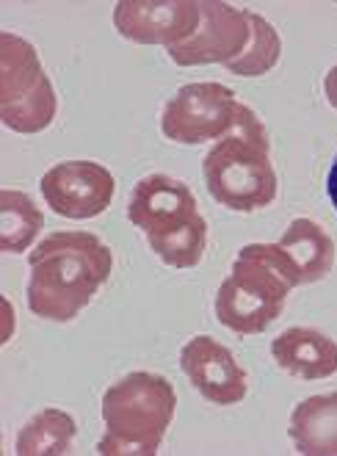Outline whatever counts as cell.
<instances>
[{"label": "cell", "mask_w": 337, "mask_h": 456, "mask_svg": "<svg viewBox=\"0 0 337 456\" xmlns=\"http://www.w3.org/2000/svg\"><path fill=\"white\" fill-rule=\"evenodd\" d=\"M274 362L291 377L318 382L337 373V343L309 327H291L271 340Z\"/></svg>", "instance_id": "obj_11"}, {"label": "cell", "mask_w": 337, "mask_h": 456, "mask_svg": "<svg viewBox=\"0 0 337 456\" xmlns=\"http://www.w3.org/2000/svg\"><path fill=\"white\" fill-rule=\"evenodd\" d=\"M202 20L197 34L169 50L177 67H205V64H232L246 50L252 39V22L246 9L224 0H199Z\"/></svg>", "instance_id": "obj_8"}, {"label": "cell", "mask_w": 337, "mask_h": 456, "mask_svg": "<svg viewBox=\"0 0 337 456\" xmlns=\"http://www.w3.org/2000/svg\"><path fill=\"white\" fill-rule=\"evenodd\" d=\"M324 94H326V102L337 111V64L324 75Z\"/></svg>", "instance_id": "obj_18"}, {"label": "cell", "mask_w": 337, "mask_h": 456, "mask_svg": "<svg viewBox=\"0 0 337 456\" xmlns=\"http://www.w3.org/2000/svg\"><path fill=\"white\" fill-rule=\"evenodd\" d=\"M277 244L299 268L301 285L321 282L334 265V240L313 219H293Z\"/></svg>", "instance_id": "obj_14"}, {"label": "cell", "mask_w": 337, "mask_h": 456, "mask_svg": "<svg viewBox=\"0 0 337 456\" xmlns=\"http://www.w3.org/2000/svg\"><path fill=\"white\" fill-rule=\"evenodd\" d=\"M28 307L44 321L77 318L111 280L114 252L94 232L59 230L50 232L28 255Z\"/></svg>", "instance_id": "obj_1"}, {"label": "cell", "mask_w": 337, "mask_h": 456, "mask_svg": "<svg viewBox=\"0 0 337 456\" xmlns=\"http://www.w3.org/2000/svg\"><path fill=\"white\" fill-rule=\"evenodd\" d=\"M127 219L147 235L149 249L172 268L199 265L207 247V222L183 180L147 175L133 185Z\"/></svg>", "instance_id": "obj_4"}, {"label": "cell", "mask_w": 337, "mask_h": 456, "mask_svg": "<svg viewBox=\"0 0 337 456\" xmlns=\"http://www.w3.org/2000/svg\"><path fill=\"white\" fill-rule=\"evenodd\" d=\"M180 368L194 390L216 407L241 404L249 393V377L236 354L211 335L191 338L180 352Z\"/></svg>", "instance_id": "obj_10"}, {"label": "cell", "mask_w": 337, "mask_h": 456, "mask_svg": "<svg viewBox=\"0 0 337 456\" xmlns=\"http://www.w3.org/2000/svg\"><path fill=\"white\" fill-rule=\"evenodd\" d=\"M36 47L12 31L0 34V109L14 105L47 84Z\"/></svg>", "instance_id": "obj_13"}, {"label": "cell", "mask_w": 337, "mask_h": 456, "mask_svg": "<svg viewBox=\"0 0 337 456\" xmlns=\"http://www.w3.org/2000/svg\"><path fill=\"white\" fill-rule=\"evenodd\" d=\"M202 20L199 0H119L114 28L136 45H164L166 50L189 42Z\"/></svg>", "instance_id": "obj_9"}, {"label": "cell", "mask_w": 337, "mask_h": 456, "mask_svg": "<svg viewBox=\"0 0 337 456\" xmlns=\"http://www.w3.org/2000/svg\"><path fill=\"white\" fill-rule=\"evenodd\" d=\"M249 22H252V39L246 45V50L241 56L227 64V69L232 75H241V77H261L266 72H271L279 59H282V39H279V31L274 25L261 17V14H249Z\"/></svg>", "instance_id": "obj_17"}, {"label": "cell", "mask_w": 337, "mask_h": 456, "mask_svg": "<svg viewBox=\"0 0 337 456\" xmlns=\"http://www.w3.org/2000/svg\"><path fill=\"white\" fill-rule=\"evenodd\" d=\"M241 102L229 86L205 80L186 84L169 97L161 111V133L174 144L219 142L236 125Z\"/></svg>", "instance_id": "obj_6"}, {"label": "cell", "mask_w": 337, "mask_h": 456, "mask_svg": "<svg viewBox=\"0 0 337 456\" xmlns=\"http://www.w3.org/2000/svg\"><path fill=\"white\" fill-rule=\"evenodd\" d=\"M326 194L332 200V208L337 210V155H334L332 167H329V175H326Z\"/></svg>", "instance_id": "obj_19"}, {"label": "cell", "mask_w": 337, "mask_h": 456, "mask_svg": "<svg viewBox=\"0 0 337 456\" xmlns=\"http://www.w3.org/2000/svg\"><path fill=\"white\" fill-rule=\"evenodd\" d=\"M202 177L211 197L236 213L263 210L277 200V169L269 133L249 105L241 102L236 125L202 160Z\"/></svg>", "instance_id": "obj_2"}, {"label": "cell", "mask_w": 337, "mask_h": 456, "mask_svg": "<svg viewBox=\"0 0 337 456\" xmlns=\"http://www.w3.org/2000/svg\"><path fill=\"white\" fill-rule=\"evenodd\" d=\"M177 410L174 385L149 370H133L102 393L106 435L100 456H155Z\"/></svg>", "instance_id": "obj_5"}, {"label": "cell", "mask_w": 337, "mask_h": 456, "mask_svg": "<svg viewBox=\"0 0 337 456\" xmlns=\"http://www.w3.org/2000/svg\"><path fill=\"white\" fill-rule=\"evenodd\" d=\"M77 437V423L69 412L47 407L20 428L14 451L20 456H64Z\"/></svg>", "instance_id": "obj_15"}, {"label": "cell", "mask_w": 337, "mask_h": 456, "mask_svg": "<svg viewBox=\"0 0 337 456\" xmlns=\"http://www.w3.org/2000/svg\"><path fill=\"white\" fill-rule=\"evenodd\" d=\"M42 227L44 213L28 194L14 189L0 191V249L6 255L28 252Z\"/></svg>", "instance_id": "obj_16"}, {"label": "cell", "mask_w": 337, "mask_h": 456, "mask_svg": "<svg viewBox=\"0 0 337 456\" xmlns=\"http://www.w3.org/2000/svg\"><path fill=\"white\" fill-rule=\"evenodd\" d=\"M4 310H6V332H4V343H9V338H12V327H14V310H12L9 299H4Z\"/></svg>", "instance_id": "obj_20"}, {"label": "cell", "mask_w": 337, "mask_h": 456, "mask_svg": "<svg viewBox=\"0 0 337 456\" xmlns=\"http://www.w3.org/2000/svg\"><path fill=\"white\" fill-rule=\"evenodd\" d=\"M288 437L301 456H337V393L299 401L291 412Z\"/></svg>", "instance_id": "obj_12"}, {"label": "cell", "mask_w": 337, "mask_h": 456, "mask_svg": "<svg viewBox=\"0 0 337 456\" xmlns=\"http://www.w3.org/2000/svg\"><path fill=\"white\" fill-rule=\"evenodd\" d=\"M301 285L299 268L279 244H246L232 260L216 293L219 324L236 335L266 332L285 310L288 293Z\"/></svg>", "instance_id": "obj_3"}, {"label": "cell", "mask_w": 337, "mask_h": 456, "mask_svg": "<svg viewBox=\"0 0 337 456\" xmlns=\"http://www.w3.org/2000/svg\"><path fill=\"white\" fill-rule=\"evenodd\" d=\"M39 189L56 216L81 222L111 208L116 180L97 160H61L42 175Z\"/></svg>", "instance_id": "obj_7"}]
</instances>
